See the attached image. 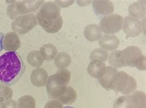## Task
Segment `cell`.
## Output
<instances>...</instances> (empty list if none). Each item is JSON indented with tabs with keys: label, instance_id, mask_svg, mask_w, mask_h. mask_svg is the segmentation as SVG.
Listing matches in <instances>:
<instances>
[{
	"label": "cell",
	"instance_id": "obj_1",
	"mask_svg": "<svg viewBox=\"0 0 146 108\" xmlns=\"http://www.w3.org/2000/svg\"><path fill=\"white\" fill-rule=\"evenodd\" d=\"M25 65L16 51H8L0 56V82L13 86L21 79L25 71Z\"/></svg>",
	"mask_w": 146,
	"mask_h": 108
},
{
	"label": "cell",
	"instance_id": "obj_2",
	"mask_svg": "<svg viewBox=\"0 0 146 108\" xmlns=\"http://www.w3.org/2000/svg\"><path fill=\"white\" fill-rule=\"evenodd\" d=\"M60 7L54 2L43 4L36 14V20L43 29L48 33H54L62 28L63 19Z\"/></svg>",
	"mask_w": 146,
	"mask_h": 108
},
{
	"label": "cell",
	"instance_id": "obj_3",
	"mask_svg": "<svg viewBox=\"0 0 146 108\" xmlns=\"http://www.w3.org/2000/svg\"><path fill=\"white\" fill-rule=\"evenodd\" d=\"M110 89L124 95H129L135 91L137 82L134 77L125 71H117L110 82Z\"/></svg>",
	"mask_w": 146,
	"mask_h": 108
},
{
	"label": "cell",
	"instance_id": "obj_4",
	"mask_svg": "<svg viewBox=\"0 0 146 108\" xmlns=\"http://www.w3.org/2000/svg\"><path fill=\"white\" fill-rule=\"evenodd\" d=\"M71 73L68 69H60L55 74L50 76L47 81L46 90L50 98L56 99L63 88L70 83Z\"/></svg>",
	"mask_w": 146,
	"mask_h": 108
},
{
	"label": "cell",
	"instance_id": "obj_5",
	"mask_svg": "<svg viewBox=\"0 0 146 108\" xmlns=\"http://www.w3.org/2000/svg\"><path fill=\"white\" fill-rule=\"evenodd\" d=\"M44 1H22L14 2L7 7V15L12 19H16L19 15L27 14L39 9Z\"/></svg>",
	"mask_w": 146,
	"mask_h": 108
},
{
	"label": "cell",
	"instance_id": "obj_6",
	"mask_svg": "<svg viewBox=\"0 0 146 108\" xmlns=\"http://www.w3.org/2000/svg\"><path fill=\"white\" fill-rule=\"evenodd\" d=\"M123 18L120 15L112 14L102 18L100 22V28L107 35H113L120 32L122 29Z\"/></svg>",
	"mask_w": 146,
	"mask_h": 108
},
{
	"label": "cell",
	"instance_id": "obj_7",
	"mask_svg": "<svg viewBox=\"0 0 146 108\" xmlns=\"http://www.w3.org/2000/svg\"><path fill=\"white\" fill-rule=\"evenodd\" d=\"M37 23L36 17L34 14L22 15L15 19L12 23V29L17 33L25 34L36 27Z\"/></svg>",
	"mask_w": 146,
	"mask_h": 108
},
{
	"label": "cell",
	"instance_id": "obj_8",
	"mask_svg": "<svg viewBox=\"0 0 146 108\" xmlns=\"http://www.w3.org/2000/svg\"><path fill=\"white\" fill-rule=\"evenodd\" d=\"M122 29L126 35L130 37H137L143 32L141 22L130 16H126L123 19Z\"/></svg>",
	"mask_w": 146,
	"mask_h": 108
},
{
	"label": "cell",
	"instance_id": "obj_9",
	"mask_svg": "<svg viewBox=\"0 0 146 108\" xmlns=\"http://www.w3.org/2000/svg\"><path fill=\"white\" fill-rule=\"evenodd\" d=\"M125 59V66L134 67L140 56L143 55L141 50L136 46H129L122 50Z\"/></svg>",
	"mask_w": 146,
	"mask_h": 108
},
{
	"label": "cell",
	"instance_id": "obj_10",
	"mask_svg": "<svg viewBox=\"0 0 146 108\" xmlns=\"http://www.w3.org/2000/svg\"><path fill=\"white\" fill-rule=\"evenodd\" d=\"M92 6L94 13L98 15H108L112 14L114 11V5L109 0H99L92 1Z\"/></svg>",
	"mask_w": 146,
	"mask_h": 108
},
{
	"label": "cell",
	"instance_id": "obj_11",
	"mask_svg": "<svg viewBox=\"0 0 146 108\" xmlns=\"http://www.w3.org/2000/svg\"><path fill=\"white\" fill-rule=\"evenodd\" d=\"M100 47L109 51H113L120 45V40L115 35L104 34L98 40Z\"/></svg>",
	"mask_w": 146,
	"mask_h": 108
},
{
	"label": "cell",
	"instance_id": "obj_12",
	"mask_svg": "<svg viewBox=\"0 0 146 108\" xmlns=\"http://www.w3.org/2000/svg\"><path fill=\"white\" fill-rule=\"evenodd\" d=\"M48 78V74L44 69L37 67L32 72L30 75V81L34 86L43 87L46 85Z\"/></svg>",
	"mask_w": 146,
	"mask_h": 108
},
{
	"label": "cell",
	"instance_id": "obj_13",
	"mask_svg": "<svg viewBox=\"0 0 146 108\" xmlns=\"http://www.w3.org/2000/svg\"><path fill=\"white\" fill-rule=\"evenodd\" d=\"M107 66L104 62L99 60H93L88 66V74L93 78L100 79L105 74Z\"/></svg>",
	"mask_w": 146,
	"mask_h": 108
},
{
	"label": "cell",
	"instance_id": "obj_14",
	"mask_svg": "<svg viewBox=\"0 0 146 108\" xmlns=\"http://www.w3.org/2000/svg\"><path fill=\"white\" fill-rule=\"evenodd\" d=\"M76 98L77 94L75 90L72 87L67 86L57 96L56 99L58 100L62 104L70 105L76 101Z\"/></svg>",
	"mask_w": 146,
	"mask_h": 108
},
{
	"label": "cell",
	"instance_id": "obj_15",
	"mask_svg": "<svg viewBox=\"0 0 146 108\" xmlns=\"http://www.w3.org/2000/svg\"><path fill=\"white\" fill-rule=\"evenodd\" d=\"M21 46V40L17 35L14 32L7 33L4 38V49L9 51H16Z\"/></svg>",
	"mask_w": 146,
	"mask_h": 108
},
{
	"label": "cell",
	"instance_id": "obj_16",
	"mask_svg": "<svg viewBox=\"0 0 146 108\" xmlns=\"http://www.w3.org/2000/svg\"><path fill=\"white\" fill-rule=\"evenodd\" d=\"M84 35L89 41H98L102 37V31L99 25L96 24H90L84 28Z\"/></svg>",
	"mask_w": 146,
	"mask_h": 108
},
{
	"label": "cell",
	"instance_id": "obj_17",
	"mask_svg": "<svg viewBox=\"0 0 146 108\" xmlns=\"http://www.w3.org/2000/svg\"><path fill=\"white\" fill-rule=\"evenodd\" d=\"M108 58L111 67L118 69L125 66V59L122 50H115L112 51L109 55Z\"/></svg>",
	"mask_w": 146,
	"mask_h": 108
},
{
	"label": "cell",
	"instance_id": "obj_18",
	"mask_svg": "<svg viewBox=\"0 0 146 108\" xmlns=\"http://www.w3.org/2000/svg\"><path fill=\"white\" fill-rule=\"evenodd\" d=\"M40 53L43 60L51 61L54 59L57 55V49L51 43L45 44L41 47Z\"/></svg>",
	"mask_w": 146,
	"mask_h": 108
},
{
	"label": "cell",
	"instance_id": "obj_19",
	"mask_svg": "<svg viewBox=\"0 0 146 108\" xmlns=\"http://www.w3.org/2000/svg\"><path fill=\"white\" fill-rule=\"evenodd\" d=\"M129 14L130 17L135 18L139 20L145 17V7L143 4L139 2L132 3L128 7Z\"/></svg>",
	"mask_w": 146,
	"mask_h": 108
},
{
	"label": "cell",
	"instance_id": "obj_20",
	"mask_svg": "<svg viewBox=\"0 0 146 108\" xmlns=\"http://www.w3.org/2000/svg\"><path fill=\"white\" fill-rule=\"evenodd\" d=\"M72 63L71 56L67 53L62 52L57 54L54 58L56 66L60 69H66Z\"/></svg>",
	"mask_w": 146,
	"mask_h": 108
},
{
	"label": "cell",
	"instance_id": "obj_21",
	"mask_svg": "<svg viewBox=\"0 0 146 108\" xmlns=\"http://www.w3.org/2000/svg\"><path fill=\"white\" fill-rule=\"evenodd\" d=\"M117 69H115L111 66H108L106 67V71L105 74L101 77V79H99V82L101 84V85L105 88L107 90H111L110 87V80L112 79L113 75L117 72Z\"/></svg>",
	"mask_w": 146,
	"mask_h": 108
},
{
	"label": "cell",
	"instance_id": "obj_22",
	"mask_svg": "<svg viewBox=\"0 0 146 108\" xmlns=\"http://www.w3.org/2000/svg\"><path fill=\"white\" fill-rule=\"evenodd\" d=\"M131 100L136 108H146L145 94L142 91H134L129 95Z\"/></svg>",
	"mask_w": 146,
	"mask_h": 108
},
{
	"label": "cell",
	"instance_id": "obj_23",
	"mask_svg": "<svg viewBox=\"0 0 146 108\" xmlns=\"http://www.w3.org/2000/svg\"><path fill=\"white\" fill-rule=\"evenodd\" d=\"M17 108H36V101L30 95L22 96L18 99Z\"/></svg>",
	"mask_w": 146,
	"mask_h": 108
},
{
	"label": "cell",
	"instance_id": "obj_24",
	"mask_svg": "<svg viewBox=\"0 0 146 108\" xmlns=\"http://www.w3.org/2000/svg\"><path fill=\"white\" fill-rule=\"evenodd\" d=\"M113 108H136L131 102L129 95L117 98L113 103Z\"/></svg>",
	"mask_w": 146,
	"mask_h": 108
},
{
	"label": "cell",
	"instance_id": "obj_25",
	"mask_svg": "<svg viewBox=\"0 0 146 108\" xmlns=\"http://www.w3.org/2000/svg\"><path fill=\"white\" fill-rule=\"evenodd\" d=\"M27 61L28 63L33 67H39L43 64V59L40 55V51H31L27 55Z\"/></svg>",
	"mask_w": 146,
	"mask_h": 108
},
{
	"label": "cell",
	"instance_id": "obj_26",
	"mask_svg": "<svg viewBox=\"0 0 146 108\" xmlns=\"http://www.w3.org/2000/svg\"><path fill=\"white\" fill-rule=\"evenodd\" d=\"M109 57V53L102 48H95L90 54V58L93 60H99L102 62L107 61Z\"/></svg>",
	"mask_w": 146,
	"mask_h": 108
},
{
	"label": "cell",
	"instance_id": "obj_27",
	"mask_svg": "<svg viewBox=\"0 0 146 108\" xmlns=\"http://www.w3.org/2000/svg\"><path fill=\"white\" fill-rule=\"evenodd\" d=\"M13 95V90L9 86H7L0 82V101H5L7 99H11Z\"/></svg>",
	"mask_w": 146,
	"mask_h": 108
},
{
	"label": "cell",
	"instance_id": "obj_28",
	"mask_svg": "<svg viewBox=\"0 0 146 108\" xmlns=\"http://www.w3.org/2000/svg\"><path fill=\"white\" fill-rule=\"evenodd\" d=\"M145 56L142 55L140 56L139 59H137V62L135 64V67L140 71H145L146 66H145Z\"/></svg>",
	"mask_w": 146,
	"mask_h": 108
},
{
	"label": "cell",
	"instance_id": "obj_29",
	"mask_svg": "<svg viewBox=\"0 0 146 108\" xmlns=\"http://www.w3.org/2000/svg\"><path fill=\"white\" fill-rule=\"evenodd\" d=\"M44 108H64L63 105L57 99H52L48 102Z\"/></svg>",
	"mask_w": 146,
	"mask_h": 108
},
{
	"label": "cell",
	"instance_id": "obj_30",
	"mask_svg": "<svg viewBox=\"0 0 146 108\" xmlns=\"http://www.w3.org/2000/svg\"><path fill=\"white\" fill-rule=\"evenodd\" d=\"M5 108H17V103L13 99H9L5 101Z\"/></svg>",
	"mask_w": 146,
	"mask_h": 108
},
{
	"label": "cell",
	"instance_id": "obj_31",
	"mask_svg": "<svg viewBox=\"0 0 146 108\" xmlns=\"http://www.w3.org/2000/svg\"><path fill=\"white\" fill-rule=\"evenodd\" d=\"M57 6L62 7H66L71 6L75 3V1H56Z\"/></svg>",
	"mask_w": 146,
	"mask_h": 108
},
{
	"label": "cell",
	"instance_id": "obj_32",
	"mask_svg": "<svg viewBox=\"0 0 146 108\" xmlns=\"http://www.w3.org/2000/svg\"><path fill=\"white\" fill-rule=\"evenodd\" d=\"M76 3H78V5L79 6H86L90 5L92 3V1H76Z\"/></svg>",
	"mask_w": 146,
	"mask_h": 108
},
{
	"label": "cell",
	"instance_id": "obj_33",
	"mask_svg": "<svg viewBox=\"0 0 146 108\" xmlns=\"http://www.w3.org/2000/svg\"><path fill=\"white\" fill-rule=\"evenodd\" d=\"M4 38H5L4 34L1 32H0V52L3 51V49H4V46H3Z\"/></svg>",
	"mask_w": 146,
	"mask_h": 108
},
{
	"label": "cell",
	"instance_id": "obj_34",
	"mask_svg": "<svg viewBox=\"0 0 146 108\" xmlns=\"http://www.w3.org/2000/svg\"><path fill=\"white\" fill-rule=\"evenodd\" d=\"M0 108H5V101H0Z\"/></svg>",
	"mask_w": 146,
	"mask_h": 108
},
{
	"label": "cell",
	"instance_id": "obj_35",
	"mask_svg": "<svg viewBox=\"0 0 146 108\" xmlns=\"http://www.w3.org/2000/svg\"><path fill=\"white\" fill-rule=\"evenodd\" d=\"M64 108H75V107H72V106H65V107H64Z\"/></svg>",
	"mask_w": 146,
	"mask_h": 108
}]
</instances>
